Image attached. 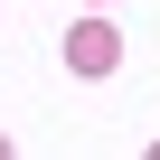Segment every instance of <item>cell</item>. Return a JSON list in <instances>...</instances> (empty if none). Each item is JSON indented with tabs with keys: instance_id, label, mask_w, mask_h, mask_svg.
<instances>
[{
	"instance_id": "1",
	"label": "cell",
	"mask_w": 160,
	"mask_h": 160,
	"mask_svg": "<svg viewBox=\"0 0 160 160\" xmlns=\"http://www.w3.org/2000/svg\"><path fill=\"white\" fill-rule=\"evenodd\" d=\"M66 66H75V75H113V66H122V28H113V19H75V28H66Z\"/></svg>"
}]
</instances>
